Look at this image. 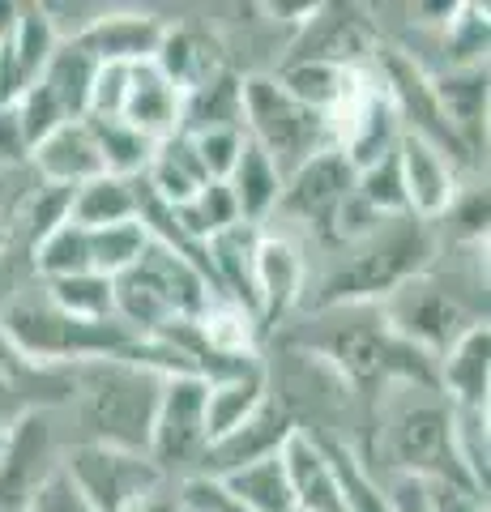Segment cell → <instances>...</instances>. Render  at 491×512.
Wrapping results in <instances>:
<instances>
[{"mask_svg":"<svg viewBox=\"0 0 491 512\" xmlns=\"http://www.w3.org/2000/svg\"><path fill=\"white\" fill-rule=\"evenodd\" d=\"M223 483L248 512H295V495H291L287 466H282V453L227 474Z\"/></svg>","mask_w":491,"mask_h":512,"instance_id":"obj_28","label":"cell"},{"mask_svg":"<svg viewBox=\"0 0 491 512\" xmlns=\"http://www.w3.org/2000/svg\"><path fill=\"white\" fill-rule=\"evenodd\" d=\"M385 500H389V512H432V504H427V483H419V478H398Z\"/></svg>","mask_w":491,"mask_h":512,"instance_id":"obj_43","label":"cell"},{"mask_svg":"<svg viewBox=\"0 0 491 512\" xmlns=\"http://www.w3.org/2000/svg\"><path fill=\"white\" fill-rule=\"evenodd\" d=\"M389 457H393V466H398V478H419L427 487L470 491L462 461L453 453L449 402H432V397H427V402L402 406L389 427Z\"/></svg>","mask_w":491,"mask_h":512,"instance_id":"obj_6","label":"cell"},{"mask_svg":"<svg viewBox=\"0 0 491 512\" xmlns=\"http://www.w3.org/2000/svg\"><path fill=\"white\" fill-rule=\"evenodd\" d=\"M453 419V453L462 461V474L470 491L487 500V461H491V440H487V410H457L449 406Z\"/></svg>","mask_w":491,"mask_h":512,"instance_id":"obj_33","label":"cell"},{"mask_svg":"<svg viewBox=\"0 0 491 512\" xmlns=\"http://www.w3.org/2000/svg\"><path fill=\"white\" fill-rule=\"evenodd\" d=\"M355 197L368 205L380 218H398L410 214L406 210V188H402V163H398V146L389 154H380L376 163H368L363 171H355Z\"/></svg>","mask_w":491,"mask_h":512,"instance_id":"obj_34","label":"cell"},{"mask_svg":"<svg viewBox=\"0 0 491 512\" xmlns=\"http://www.w3.org/2000/svg\"><path fill=\"white\" fill-rule=\"evenodd\" d=\"M201 453H205V380L167 376L146 457L163 474H171L188 466V461H201Z\"/></svg>","mask_w":491,"mask_h":512,"instance_id":"obj_8","label":"cell"},{"mask_svg":"<svg viewBox=\"0 0 491 512\" xmlns=\"http://www.w3.org/2000/svg\"><path fill=\"white\" fill-rule=\"evenodd\" d=\"M35 269L43 274V282L90 274V231L77 227L73 218H65L43 239H35Z\"/></svg>","mask_w":491,"mask_h":512,"instance_id":"obj_31","label":"cell"},{"mask_svg":"<svg viewBox=\"0 0 491 512\" xmlns=\"http://www.w3.org/2000/svg\"><path fill=\"white\" fill-rule=\"evenodd\" d=\"M30 158H35L43 180L56 184V188H82L90 180H99V175H107L103 154H99V146H94L86 120L60 124L52 137H43L39 146L30 150Z\"/></svg>","mask_w":491,"mask_h":512,"instance_id":"obj_17","label":"cell"},{"mask_svg":"<svg viewBox=\"0 0 491 512\" xmlns=\"http://www.w3.org/2000/svg\"><path fill=\"white\" fill-rule=\"evenodd\" d=\"M167 214L188 239H197V244H205L210 235H218V231H227V227L240 222V210H235V201H231V192H227L223 180H210L193 201H184V205H176V210H167Z\"/></svg>","mask_w":491,"mask_h":512,"instance_id":"obj_32","label":"cell"},{"mask_svg":"<svg viewBox=\"0 0 491 512\" xmlns=\"http://www.w3.org/2000/svg\"><path fill=\"white\" fill-rule=\"evenodd\" d=\"M86 128L103 154L107 175H129V180H141V175H146L158 141L141 137L137 128H129L120 116H86Z\"/></svg>","mask_w":491,"mask_h":512,"instance_id":"obj_27","label":"cell"},{"mask_svg":"<svg viewBox=\"0 0 491 512\" xmlns=\"http://www.w3.org/2000/svg\"><path fill=\"white\" fill-rule=\"evenodd\" d=\"M154 69L180 90V99L193 94L197 86L214 82L218 73H227L214 39L197 26H167L163 43H158V56H154Z\"/></svg>","mask_w":491,"mask_h":512,"instance_id":"obj_20","label":"cell"},{"mask_svg":"<svg viewBox=\"0 0 491 512\" xmlns=\"http://www.w3.org/2000/svg\"><path fill=\"white\" fill-rule=\"evenodd\" d=\"M244 137L278 167L282 180L329 150L325 116L291 99L278 77H244Z\"/></svg>","mask_w":491,"mask_h":512,"instance_id":"obj_5","label":"cell"},{"mask_svg":"<svg viewBox=\"0 0 491 512\" xmlns=\"http://www.w3.org/2000/svg\"><path fill=\"white\" fill-rule=\"evenodd\" d=\"M355 192V171L338 150H321L316 158H308L299 171H291L282 180V197L274 214H287L295 222H308L325 239L334 231V218L346 205V197Z\"/></svg>","mask_w":491,"mask_h":512,"instance_id":"obj_11","label":"cell"},{"mask_svg":"<svg viewBox=\"0 0 491 512\" xmlns=\"http://www.w3.org/2000/svg\"><path fill=\"white\" fill-rule=\"evenodd\" d=\"M223 184L231 192L235 210H240V222H248V227H261V222L278 210L282 175L248 137H244V150H240V158H235V167H231V175Z\"/></svg>","mask_w":491,"mask_h":512,"instance_id":"obj_22","label":"cell"},{"mask_svg":"<svg viewBox=\"0 0 491 512\" xmlns=\"http://www.w3.org/2000/svg\"><path fill=\"white\" fill-rule=\"evenodd\" d=\"M129 512H184V504H180V495L171 487H158V491L146 495V500H137Z\"/></svg>","mask_w":491,"mask_h":512,"instance_id":"obj_45","label":"cell"},{"mask_svg":"<svg viewBox=\"0 0 491 512\" xmlns=\"http://www.w3.org/2000/svg\"><path fill=\"white\" fill-rule=\"evenodd\" d=\"M167 376L129 359H94L73 367V397H82L86 444L146 453Z\"/></svg>","mask_w":491,"mask_h":512,"instance_id":"obj_1","label":"cell"},{"mask_svg":"<svg viewBox=\"0 0 491 512\" xmlns=\"http://www.w3.org/2000/svg\"><path fill=\"white\" fill-rule=\"evenodd\" d=\"M146 244H150V231H146V222L141 218L90 231V269L94 274H103V278H116L137 261Z\"/></svg>","mask_w":491,"mask_h":512,"instance_id":"obj_35","label":"cell"},{"mask_svg":"<svg viewBox=\"0 0 491 512\" xmlns=\"http://www.w3.org/2000/svg\"><path fill=\"white\" fill-rule=\"evenodd\" d=\"M120 120L129 128H137L141 137L163 141V137H171L180 128V90L171 86L154 64H133Z\"/></svg>","mask_w":491,"mask_h":512,"instance_id":"obj_18","label":"cell"},{"mask_svg":"<svg viewBox=\"0 0 491 512\" xmlns=\"http://www.w3.org/2000/svg\"><path fill=\"white\" fill-rule=\"evenodd\" d=\"M282 466H287V478H291L295 512H351L312 431H295L287 440V448H282Z\"/></svg>","mask_w":491,"mask_h":512,"instance_id":"obj_19","label":"cell"},{"mask_svg":"<svg viewBox=\"0 0 491 512\" xmlns=\"http://www.w3.org/2000/svg\"><path fill=\"white\" fill-rule=\"evenodd\" d=\"M427 256H432L427 222L410 214L385 218L376 231L346 244V261L321 282V295L312 299V308H346V303H372L389 291H402L406 282L419 278Z\"/></svg>","mask_w":491,"mask_h":512,"instance_id":"obj_3","label":"cell"},{"mask_svg":"<svg viewBox=\"0 0 491 512\" xmlns=\"http://www.w3.org/2000/svg\"><path fill=\"white\" fill-rule=\"evenodd\" d=\"M60 470L73 478V487L86 495L94 512H129L150 491L167 487V474L154 466L146 453L129 448H107V444H73Z\"/></svg>","mask_w":491,"mask_h":512,"instance_id":"obj_7","label":"cell"},{"mask_svg":"<svg viewBox=\"0 0 491 512\" xmlns=\"http://www.w3.org/2000/svg\"><path fill=\"white\" fill-rule=\"evenodd\" d=\"M13 111H18V120H22V133H26V146H30V150H35L43 137H52L60 124H69L65 107H60L52 94H47V86H39V82L22 94Z\"/></svg>","mask_w":491,"mask_h":512,"instance_id":"obj_37","label":"cell"},{"mask_svg":"<svg viewBox=\"0 0 491 512\" xmlns=\"http://www.w3.org/2000/svg\"><path fill=\"white\" fill-rule=\"evenodd\" d=\"M432 90H436L440 111H445L449 124H453V133L462 137V146L474 154V146H479V124H483V111H487L483 64L479 69H449L445 77H436Z\"/></svg>","mask_w":491,"mask_h":512,"instance_id":"obj_24","label":"cell"},{"mask_svg":"<svg viewBox=\"0 0 491 512\" xmlns=\"http://www.w3.org/2000/svg\"><path fill=\"white\" fill-rule=\"evenodd\" d=\"M299 431L295 423V414L278 402L274 393L265 397V402L248 414L244 423H235L227 436H218L205 444V453H201V470L197 474H210V478H227L235 470H244V466H257V461H269V457H278L282 448H287V440Z\"/></svg>","mask_w":491,"mask_h":512,"instance_id":"obj_10","label":"cell"},{"mask_svg":"<svg viewBox=\"0 0 491 512\" xmlns=\"http://www.w3.org/2000/svg\"><path fill=\"white\" fill-rule=\"evenodd\" d=\"M69 201H73V188H56V184H43L35 205H30V235L43 239L52 227L69 218Z\"/></svg>","mask_w":491,"mask_h":512,"instance_id":"obj_41","label":"cell"},{"mask_svg":"<svg viewBox=\"0 0 491 512\" xmlns=\"http://www.w3.org/2000/svg\"><path fill=\"white\" fill-rule=\"evenodd\" d=\"M0 338H5L26 363L56 367V363H94V359H124L137 333L120 320H77L65 316L43 291L18 295L0 312Z\"/></svg>","mask_w":491,"mask_h":512,"instance_id":"obj_4","label":"cell"},{"mask_svg":"<svg viewBox=\"0 0 491 512\" xmlns=\"http://www.w3.org/2000/svg\"><path fill=\"white\" fill-rule=\"evenodd\" d=\"M427 504L432 512H487V500L457 487H427Z\"/></svg>","mask_w":491,"mask_h":512,"instance_id":"obj_44","label":"cell"},{"mask_svg":"<svg viewBox=\"0 0 491 512\" xmlns=\"http://www.w3.org/2000/svg\"><path fill=\"white\" fill-rule=\"evenodd\" d=\"M26 512H94V508L86 504V495L73 487V478L56 466L52 474H47V483L30 495Z\"/></svg>","mask_w":491,"mask_h":512,"instance_id":"obj_40","label":"cell"},{"mask_svg":"<svg viewBox=\"0 0 491 512\" xmlns=\"http://www.w3.org/2000/svg\"><path fill=\"white\" fill-rule=\"evenodd\" d=\"M13 18H18V5H0V47L13 35Z\"/></svg>","mask_w":491,"mask_h":512,"instance_id":"obj_46","label":"cell"},{"mask_svg":"<svg viewBox=\"0 0 491 512\" xmlns=\"http://www.w3.org/2000/svg\"><path fill=\"white\" fill-rule=\"evenodd\" d=\"M116 320L137 338H154L176 320H197L205 303L218 299L214 286L201 278L193 261H184L176 248L150 239L137 261L112 278Z\"/></svg>","mask_w":491,"mask_h":512,"instance_id":"obj_2","label":"cell"},{"mask_svg":"<svg viewBox=\"0 0 491 512\" xmlns=\"http://www.w3.org/2000/svg\"><path fill=\"white\" fill-rule=\"evenodd\" d=\"M9 47H13V56H18V64H22V73L30 77V82H39V73L47 69V60H52V52L60 47V39H56L52 22H47L43 5H18Z\"/></svg>","mask_w":491,"mask_h":512,"instance_id":"obj_36","label":"cell"},{"mask_svg":"<svg viewBox=\"0 0 491 512\" xmlns=\"http://www.w3.org/2000/svg\"><path fill=\"white\" fill-rule=\"evenodd\" d=\"M193 150L201 158L205 180H227L235 158H240V150H244V128H210V133H197Z\"/></svg>","mask_w":491,"mask_h":512,"instance_id":"obj_38","label":"cell"},{"mask_svg":"<svg viewBox=\"0 0 491 512\" xmlns=\"http://www.w3.org/2000/svg\"><path fill=\"white\" fill-rule=\"evenodd\" d=\"M487 372H491V329L487 320H479L436 359V389H445L449 406L457 410H487Z\"/></svg>","mask_w":491,"mask_h":512,"instance_id":"obj_16","label":"cell"},{"mask_svg":"<svg viewBox=\"0 0 491 512\" xmlns=\"http://www.w3.org/2000/svg\"><path fill=\"white\" fill-rule=\"evenodd\" d=\"M398 163H402V188H406L410 218L436 222L457 205V171L436 146L402 133L398 137Z\"/></svg>","mask_w":491,"mask_h":512,"instance_id":"obj_13","label":"cell"},{"mask_svg":"<svg viewBox=\"0 0 491 512\" xmlns=\"http://www.w3.org/2000/svg\"><path fill=\"white\" fill-rule=\"evenodd\" d=\"M184 512H248L235 495L227 491L223 478H210V474H188L184 483L176 487Z\"/></svg>","mask_w":491,"mask_h":512,"instance_id":"obj_39","label":"cell"},{"mask_svg":"<svg viewBox=\"0 0 491 512\" xmlns=\"http://www.w3.org/2000/svg\"><path fill=\"white\" fill-rule=\"evenodd\" d=\"M60 466L52 448V427L39 410L18 414L0 440V512H26L47 474Z\"/></svg>","mask_w":491,"mask_h":512,"instance_id":"obj_9","label":"cell"},{"mask_svg":"<svg viewBox=\"0 0 491 512\" xmlns=\"http://www.w3.org/2000/svg\"><path fill=\"white\" fill-rule=\"evenodd\" d=\"M43 295L56 303L65 316L77 320H116V299H112V278L103 274H73V278H52L43 282Z\"/></svg>","mask_w":491,"mask_h":512,"instance_id":"obj_30","label":"cell"},{"mask_svg":"<svg viewBox=\"0 0 491 512\" xmlns=\"http://www.w3.org/2000/svg\"><path fill=\"white\" fill-rule=\"evenodd\" d=\"M26 154H30V146H26L18 111L5 107L0 111V163H18V158H26Z\"/></svg>","mask_w":491,"mask_h":512,"instance_id":"obj_42","label":"cell"},{"mask_svg":"<svg viewBox=\"0 0 491 512\" xmlns=\"http://www.w3.org/2000/svg\"><path fill=\"white\" fill-rule=\"evenodd\" d=\"M257 244L261 227H248V222H235V227L205 239V261H210L218 299L240 303L252 316H257Z\"/></svg>","mask_w":491,"mask_h":512,"instance_id":"obj_15","label":"cell"},{"mask_svg":"<svg viewBox=\"0 0 491 512\" xmlns=\"http://www.w3.org/2000/svg\"><path fill=\"white\" fill-rule=\"evenodd\" d=\"M141 197H146V184L141 180H129V175H99V180L73 188L69 218L86 231L116 227V222H133L141 214Z\"/></svg>","mask_w":491,"mask_h":512,"instance_id":"obj_21","label":"cell"},{"mask_svg":"<svg viewBox=\"0 0 491 512\" xmlns=\"http://www.w3.org/2000/svg\"><path fill=\"white\" fill-rule=\"evenodd\" d=\"M308 265L287 235H261L257 244V325L278 329L304 299Z\"/></svg>","mask_w":491,"mask_h":512,"instance_id":"obj_14","label":"cell"},{"mask_svg":"<svg viewBox=\"0 0 491 512\" xmlns=\"http://www.w3.org/2000/svg\"><path fill=\"white\" fill-rule=\"evenodd\" d=\"M316 436V431H312ZM316 444H321V453L329 461V470H334V483L342 491V500L351 512H389V500L380 495V487L372 483V474L363 470V461L355 457L351 444H342L334 436H316Z\"/></svg>","mask_w":491,"mask_h":512,"instance_id":"obj_29","label":"cell"},{"mask_svg":"<svg viewBox=\"0 0 491 512\" xmlns=\"http://www.w3.org/2000/svg\"><path fill=\"white\" fill-rule=\"evenodd\" d=\"M269 397V384H265V367L257 372H244V376H231V380H214L205 384V444L227 436L235 423H244L252 410Z\"/></svg>","mask_w":491,"mask_h":512,"instance_id":"obj_25","label":"cell"},{"mask_svg":"<svg viewBox=\"0 0 491 512\" xmlns=\"http://www.w3.org/2000/svg\"><path fill=\"white\" fill-rule=\"evenodd\" d=\"M210 128H244V77L218 73L214 82H205L180 99L176 133L197 137V133H210Z\"/></svg>","mask_w":491,"mask_h":512,"instance_id":"obj_23","label":"cell"},{"mask_svg":"<svg viewBox=\"0 0 491 512\" xmlns=\"http://www.w3.org/2000/svg\"><path fill=\"white\" fill-rule=\"evenodd\" d=\"M94 73H99V64H94L86 52H77L73 43H60L52 52V60H47V69L39 73V86H47V94L65 107L69 120H86Z\"/></svg>","mask_w":491,"mask_h":512,"instance_id":"obj_26","label":"cell"},{"mask_svg":"<svg viewBox=\"0 0 491 512\" xmlns=\"http://www.w3.org/2000/svg\"><path fill=\"white\" fill-rule=\"evenodd\" d=\"M167 35V22L141 9H99L90 26L73 39L77 52H86L94 64H154L158 43Z\"/></svg>","mask_w":491,"mask_h":512,"instance_id":"obj_12","label":"cell"}]
</instances>
